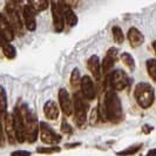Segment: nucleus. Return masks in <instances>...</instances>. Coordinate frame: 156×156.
<instances>
[{
    "mask_svg": "<svg viewBox=\"0 0 156 156\" xmlns=\"http://www.w3.org/2000/svg\"><path fill=\"white\" fill-rule=\"evenodd\" d=\"M70 2H76V1H78V0H69Z\"/></svg>",
    "mask_w": 156,
    "mask_h": 156,
    "instance_id": "37",
    "label": "nucleus"
},
{
    "mask_svg": "<svg viewBox=\"0 0 156 156\" xmlns=\"http://www.w3.org/2000/svg\"><path fill=\"white\" fill-rule=\"evenodd\" d=\"M44 115L49 121H55L59 119L60 115V107L59 105L53 100H48L44 105Z\"/></svg>",
    "mask_w": 156,
    "mask_h": 156,
    "instance_id": "17",
    "label": "nucleus"
},
{
    "mask_svg": "<svg viewBox=\"0 0 156 156\" xmlns=\"http://www.w3.org/2000/svg\"><path fill=\"white\" fill-rule=\"evenodd\" d=\"M79 146H81V142H69V143H66L63 147L66 149H73L79 147Z\"/></svg>",
    "mask_w": 156,
    "mask_h": 156,
    "instance_id": "33",
    "label": "nucleus"
},
{
    "mask_svg": "<svg viewBox=\"0 0 156 156\" xmlns=\"http://www.w3.org/2000/svg\"><path fill=\"white\" fill-rule=\"evenodd\" d=\"M73 116L76 127L81 128L87 122V113H88V100L83 98L80 93H75L73 96Z\"/></svg>",
    "mask_w": 156,
    "mask_h": 156,
    "instance_id": "4",
    "label": "nucleus"
},
{
    "mask_svg": "<svg viewBox=\"0 0 156 156\" xmlns=\"http://www.w3.org/2000/svg\"><path fill=\"white\" fill-rule=\"evenodd\" d=\"M60 151H61V148L59 146H47V147H38L37 148V153L42 154V155H52V154H56Z\"/></svg>",
    "mask_w": 156,
    "mask_h": 156,
    "instance_id": "24",
    "label": "nucleus"
},
{
    "mask_svg": "<svg viewBox=\"0 0 156 156\" xmlns=\"http://www.w3.org/2000/svg\"><path fill=\"white\" fill-rule=\"evenodd\" d=\"M12 114H13V122H14L16 140L18 143H23L26 142V130H25V122H23L20 107H16Z\"/></svg>",
    "mask_w": 156,
    "mask_h": 156,
    "instance_id": "8",
    "label": "nucleus"
},
{
    "mask_svg": "<svg viewBox=\"0 0 156 156\" xmlns=\"http://www.w3.org/2000/svg\"><path fill=\"white\" fill-rule=\"evenodd\" d=\"M100 115L113 123H119L123 119L122 103L116 90L107 89L103 99V105L99 106Z\"/></svg>",
    "mask_w": 156,
    "mask_h": 156,
    "instance_id": "1",
    "label": "nucleus"
},
{
    "mask_svg": "<svg viewBox=\"0 0 156 156\" xmlns=\"http://www.w3.org/2000/svg\"><path fill=\"white\" fill-rule=\"evenodd\" d=\"M101 117L100 115V112H99V107H95L93 108V110L90 112V116H89V123L92 126L96 125L99 122V119Z\"/></svg>",
    "mask_w": 156,
    "mask_h": 156,
    "instance_id": "29",
    "label": "nucleus"
},
{
    "mask_svg": "<svg viewBox=\"0 0 156 156\" xmlns=\"http://www.w3.org/2000/svg\"><path fill=\"white\" fill-rule=\"evenodd\" d=\"M120 59H121V61L125 63V66L130 70V72H134V70H135V60H134L133 55L125 52V53L121 54Z\"/></svg>",
    "mask_w": 156,
    "mask_h": 156,
    "instance_id": "22",
    "label": "nucleus"
},
{
    "mask_svg": "<svg viewBox=\"0 0 156 156\" xmlns=\"http://www.w3.org/2000/svg\"><path fill=\"white\" fill-rule=\"evenodd\" d=\"M2 121H4V128L5 134L9 144H14L16 140V132H14V122H13V114L12 113H5L2 114Z\"/></svg>",
    "mask_w": 156,
    "mask_h": 156,
    "instance_id": "13",
    "label": "nucleus"
},
{
    "mask_svg": "<svg viewBox=\"0 0 156 156\" xmlns=\"http://www.w3.org/2000/svg\"><path fill=\"white\" fill-rule=\"evenodd\" d=\"M5 11H6V16H7L8 21L11 23L13 30L16 32V34L23 35V27H25V25L23 23V18L20 16L16 6L8 2L6 8H5Z\"/></svg>",
    "mask_w": 156,
    "mask_h": 156,
    "instance_id": "7",
    "label": "nucleus"
},
{
    "mask_svg": "<svg viewBox=\"0 0 156 156\" xmlns=\"http://www.w3.org/2000/svg\"><path fill=\"white\" fill-rule=\"evenodd\" d=\"M56 5H58V7L60 8V11L62 13L65 23H67L69 27L76 26V23H78V16L74 13V11L72 9L69 4L66 0H58L56 1Z\"/></svg>",
    "mask_w": 156,
    "mask_h": 156,
    "instance_id": "10",
    "label": "nucleus"
},
{
    "mask_svg": "<svg viewBox=\"0 0 156 156\" xmlns=\"http://www.w3.org/2000/svg\"><path fill=\"white\" fill-rule=\"evenodd\" d=\"M39 139L47 146H58L62 140V136L56 133L47 122H40Z\"/></svg>",
    "mask_w": 156,
    "mask_h": 156,
    "instance_id": "6",
    "label": "nucleus"
},
{
    "mask_svg": "<svg viewBox=\"0 0 156 156\" xmlns=\"http://www.w3.org/2000/svg\"><path fill=\"white\" fill-rule=\"evenodd\" d=\"M112 34H113V39L114 41L119 44V45H121V44H123V41H125V34H123V32L121 30V27H119V26H113V28H112Z\"/></svg>",
    "mask_w": 156,
    "mask_h": 156,
    "instance_id": "27",
    "label": "nucleus"
},
{
    "mask_svg": "<svg viewBox=\"0 0 156 156\" xmlns=\"http://www.w3.org/2000/svg\"><path fill=\"white\" fill-rule=\"evenodd\" d=\"M153 48H154V51H155V54H156V40L153 42Z\"/></svg>",
    "mask_w": 156,
    "mask_h": 156,
    "instance_id": "36",
    "label": "nucleus"
},
{
    "mask_svg": "<svg viewBox=\"0 0 156 156\" xmlns=\"http://www.w3.org/2000/svg\"><path fill=\"white\" fill-rule=\"evenodd\" d=\"M7 107H8V102H7V93H6V89L2 86H0V114H5L7 113Z\"/></svg>",
    "mask_w": 156,
    "mask_h": 156,
    "instance_id": "23",
    "label": "nucleus"
},
{
    "mask_svg": "<svg viewBox=\"0 0 156 156\" xmlns=\"http://www.w3.org/2000/svg\"><path fill=\"white\" fill-rule=\"evenodd\" d=\"M81 75H80V70L79 68H74L70 73V86L73 87L74 89H76L78 87H80V83H81Z\"/></svg>",
    "mask_w": 156,
    "mask_h": 156,
    "instance_id": "26",
    "label": "nucleus"
},
{
    "mask_svg": "<svg viewBox=\"0 0 156 156\" xmlns=\"http://www.w3.org/2000/svg\"><path fill=\"white\" fill-rule=\"evenodd\" d=\"M80 89L81 94L83 95V98L88 101H93L96 96V90H95V85H94L93 79L89 75H83L81 79V83H80Z\"/></svg>",
    "mask_w": 156,
    "mask_h": 156,
    "instance_id": "11",
    "label": "nucleus"
},
{
    "mask_svg": "<svg viewBox=\"0 0 156 156\" xmlns=\"http://www.w3.org/2000/svg\"><path fill=\"white\" fill-rule=\"evenodd\" d=\"M142 148V143H139V144H134V146H130L128 148L123 149L121 151H117L116 155L117 156H132L135 155L140 149Z\"/></svg>",
    "mask_w": 156,
    "mask_h": 156,
    "instance_id": "25",
    "label": "nucleus"
},
{
    "mask_svg": "<svg viewBox=\"0 0 156 156\" xmlns=\"http://www.w3.org/2000/svg\"><path fill=\"white\" fill-rule=\"evenodd\" d=\"M58 100H59V107L65 116H72L73 115V99L70 96L69 92L66 88H60L58 93Z\"/></svg>",
    "mask_w": 156,
    "mask_h": 156,
    "instance_id": "9",
    "label": "nucleus"
},
{
    "mask_svg": "<svg viewBox=\"0 0 156 156\" xmlns=\"http://www.w3.org/2000/svg\"><path fill=\"white\" fill-rule=\"evenodd\" d=\"M87 68L90 72V74L93 75L95 80H100L101 79V72L102 66L100 62V58L98 55H92L88 60H87Z\"/></svg>",
    "mask_w": 156,
    "mask_h": 156,
    "instance_id": "18",
    "label": "nucleus"
},
{
    "mask_svg": "<svg viewBox=\"0 0 156 156\" xmlns=\"http://www.w3.org/2000/svg\"><path fill=\"white\" fill-rule=\"evenodd\" d=\"M146 67L148 72L149 76L156 82V60L155 59H149L146 61Z\"/></svg>",
    "mask_w": 156,
    "mask_h": 156,
    "instance_id": "28",
    "label": "nucleus"
},
{
    "mask_svg": "<svg viewBox=\"0 0 156 156\" xmlns=\"http://www.w3.org/2000/svg\"><path fill=\"white\" fill-rule=\"evenodd\" d=\"M23 20L25 28L30 32H34L37 30V18L35 12L28 5H25L23 7Z\"/></svg>",
    "mask_w": 156,
    "mask_h": 156,
    "instance_id": "15",
    "label": "nucleus"
},
{
    "mask_svg": "<svg viewBox=\"0 0 156 156\" xmlns=\"http://www.w3.org/2000/svg\"><path fill=\"white\" fill-rule=\"evenodd\" d=\"M27 5L35 12H44L49 7V1L48 0H28Z\"/></svg>",
    "mask_w": 156,
    "mask_h": 156,
    "instance_id": "21",
    "label": "nucleus"
},
{
    "mask_svg": "<svg viewBox=\"0 0 156 156\" xmlns=\"http://www.w3.org/2000/svg\"><path fill=\"white\" fill-rule=\"evenodd\" d=\"M5 140H6V134H5V128H4L2 115L0 114V147L5 146Z\"/></svg>",
    "mask_w": 156,
    "mask_h": 156,
    "instance_id": "30",
    "label": "nucleus"
},
{
    "mask_svg": "<svg viewBox=\"0 0 156 156\" xmlns=\"http://www.w3.org/2000/svg\"><path fill=\"white\" fill-rule=\"evenodd\" d=\"M134 96L141 108L147 109L149 107H151L154 103L155 92H154V88L151 87V85H149L148 82H139L135 86Z\"/></svg>",
    "mask_w": 156,
    "mask_h": 156,
    "instance_id": "3",
    "label": "nucleus"
},
{
    "mask_svg": "<svg viewBox=\"0 0 156 156\" xmlns=\"http://www.w3.org/2000/svg\"><path fill=\"white\" fill-rule=\"evenodd\" d=\"M146 156H156V148L155 149H150L148 153H147V155Z\"/></svg>",
    "mask_w": 156,
    "mask_h": 156,
    "instance_id": "35",
    "label": "nucleus"
},
{
    "mask_svg": "<svg viewBox=\"0 0 156 156\" xmlns=\"http://www.w3.org/2000/svg\"><path fill=\"white\" fill-rule=\"evenodd\" d=\"M23 2V0H9V4L14 5V6H20Z\"/></svg>",
    "mask_w": 156,
    "mask_h": 156,
    "instance_id": "34",
    "label": "nucleus"
},
{
    "mask_svg": "<svg viewBox=\"0 0 156 156\" xmlns=\"http://www.w3.org/2000/svg\"><path fill=\"white\" fill-rule=\"evenodd\" d=\"M117 58H119V51H117L116 47H110L109 49L107 51V54L103 58L101 62L102 66V72L105 74H109L112 72V68L114 67L115 62L117 61Z\"/></svg>",
    "mask_w": 156,
    "mask_h": 156,
    "instance_id": "12",
    "label": "nucleus"
},
{
    "mask_svg": "<svg viewBox=\"0 0 156 156\" xmlns=\"http://www.w3.org/2000/svg\"><path fill=\"white\" fill-rule=\"evenodd\" d=\"M11 156H32V153L30 150H23V149H18L11 153Z\"/></svg>",
    "mask_w": 156,
    "mask_h": 156,
    "instance_id": "32",
    "label": "nucleus"
},
{
    "mask_svg": "<svg viewBox=\"0 0 156 156\" xmlns=\"http://www.w3.org/2000/svg\"><path fill=\"white\" fill-rule=\"evenodd\" d=\"M106 85L109 87L108 89H114L116 92H121L129 86V78L123 69L112 70L107 74Z\"/></svg>",
    "mask_w": 156,
    "mask_h": 156,
    "instance_id": "5",
    "label": "nucleus"
},
{
    "mask_svg": "<svg viewBox=\"0 0 156 156\" xmlns=\"http://www.w3.org/2000/svg\"><path fill=\"white\" fill-rule=\"evenodd\" d=\"M51 12H52V18H53V27L56 33H61L65 28V19L60 11V8L58 7L56 2H51Z\"/></svg>",
    "mask_w": 156,
    "mask_h": 156,
    "instance_id": "16",
    "label": "nucleus"
},
{
    "mask_svg": "<svg viewBox=\"0 0 156 156\" xmlns=\"http://www.w3.org/2000/svg\"><path fill=\"white\" fill-rule=\"evenodd\" d=\"M0 48H1V51H2L4 55L7 58L8 60H13V59H16V48L11 44V41L4 39L2 37H0Z\"/></svg>",
    "mask_w": 156,
    "mask_h": 156,
    "instance_id": "20",
    "label": "nucleus"
},
{
    "mask_svg": "<svg viewBox=\"0 0 156 156\" xmlns=\"http://www.w3.org/2000/svg\"><path fill=\"white\" fill-rule=\"evenodd\" d=\"M61 132L63 134H67V135H72L73 134V128L72 126L68 123V121L66 119H62V122H61Z\"/></svg>",
    "mask_w": 156,
    "mask_h": 156,
    "instance_id": "31",
    "label": "nucleus"
},
{
    "mask_svg": "<svg viewBox=\"0 0 156 156\" xmlns=\"http://www.w3.org/2000/svg\"><path fill=\"white\" fill-rule=\"evenodd\" d=\"M0 37H2L4 39L8 41H13L16 38V32L13 30L11 23L8 21L7 16H4L2 13H0Z\"/></svg>",
    "mask_w": 156,
    "mask_h": 156,
    "instance_id": "14",
    "label": "nucleus"
},
{
    "mask_svg": "<svg viewBox=\"0 0 156 156\" xmlns=\"http://www.w3.org/2000/svg\"><path fill=\"white\" fill-rule=\"evenodd\" d=\"M127 39H128L130 46L133 47V48H137V47L142 46V44L144 42V37H143V34H142L140 30H137L136 27L129 28V31L127 33Z\"/></svg>",
    "mask_w": 156,
    "mask_h": 156,
    "instance_id": "19",
    "label": "nucleus"
},
{
    "mask_svg": "<svg viewBox=\"0 0 156 156\" xmlns=\"http://www.w3.org/2000/svg\"><path fill=\"white\" fill-rule=\"evenodd\" d=\"M20 110L25 122V130H26V141L28 143L37 142L40 133V122L38 121L37 116L31 112L27 105L23 103L20 106Z\"/></svg>",
    "mask_w": 156,
    "mask_h": 156,
    "instance_id": "2",
    "label": "nucleus"
}]
</instances>
